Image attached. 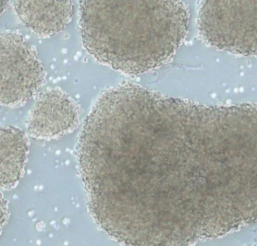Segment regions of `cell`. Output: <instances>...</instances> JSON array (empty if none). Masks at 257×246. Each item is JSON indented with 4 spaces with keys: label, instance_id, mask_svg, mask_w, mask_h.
I'll return each mask as SVG.
<instances>
[{
    "label": "cell",
    "instance_id": "4",
    "mask_svg": "<svg viewBox=\"0 0 257 246\" xmlns=\"http://www.w3.org/2000/svg\"><path fill=\"white\" fill-rule=\"evenodd\" d=\"M46 73L36 48L20 32L0 33V105H25L42 87Z\"/></svg>",
    "mask_w": 257,
    "mask_h": 246
},
{
    "label": "cell",
    "instance_id": "8",
    "mask_svg": "<svg viewBox=\"0 0 257 246\" xmlns=\"http://www.w3.org/2000/svg\"><path fill=\"white\" fill-rule=\"evenodd\" d=\"M9 209H8L7 203L3 198V194L0 191V235L2 233L3 227L7 223L9 219Z\"/></svg>",
    "mask_w": 257,
    "mask_h": 246
},
{
    "label": "cell",
    "instance_id": "1",
    "mask_svg": "<svg viewBox=\"0 0 257 246\" xmlns=\"http://www.w3.org/2000/svg\"><path fill=\"white\" fill-rule=\"evenodd\" d=\"M95 222L130 245H190L257 223V103L204 105L126 83L78 140Z\"/></svg>",
    "mask_w": 257,
    "mask_h": 246
},
{
    "label": "cell",
    "instance_id": "7",
    "mask_svg": "<svg viewBox=\"0 0 257 246\" xmlns=\"http://www.w3.org/2000/svg\"><path fill=\"white\" fill-rule=\"evenodd\" d=\"M30 140L24 131L0 126V188H15L24 173Z\"/></svg>",
    "mask_w": 257,
    "mask_h": 246
},
{
    "label": "cell",
    "instance_id": "2",
    "mask_svg": "<svg viewBox=\"0 0 257 246\" xmlns=\"http://www.w3.org/2000/svg\"><path fill=\"white\" fill-rule=\"evenodd\" d=\"M181 0H81L86 51L127 75L154 70L172 58L188 31Z\"/></svg>",
    "mask_w": 257,
    "mask_h": 246
},
{
    "label": "cell",
    "instance_id": "6",
    "mask_svg": "<svg viewBox=\"0 0 257 246\" xmlns=\"http://www.w3.org/2000/svg\"><path fill=\"white\" fill-rule=\"evenodd\" d=\"M14 9L20 21L40 38L61 33L74 12L72 0H15Z\"/></svg>",
    "mask_w": 257,
    "mask_h": 246
},
{
    "label": "cell",
    "instance_id": "3",
    "mask_svg": "<svg viewBox=\"0 0 257 246\" xmlns=\"http://www.w3.org/2000/svg\"><path fill=\"white\" fill-rule=\"evenodd\" d=\"M197 27L207 45L257 57V0H201Z\"/></svg>",
    "mask_w": 257,
    "mask_h": 246
},
{
    "label": "cell",
    "instance_id": "5",
    "mask_svg": "<svg viewBox=\"0 0 257 246\" xmlns=\"http://www.w3.org/2000/svg\"><path fill=\"white\" fill-rule=\"evenodd\" d=\"M79 121L78 104L66 92L55 87L38 94L26 127L30 137L36 140H57L73 132Z\"/></svg>",
    "mask_w": 257,
    "mask_h": 246
},
{
    "label": "cell",
    "instance_id": "9",
    "mask_svg": "<svg viewBox=\"0 0 257 246\" xmlns=\"http://www.w3.org/2000/svg\"><path fill=\"white\" fill-rule=\"evenodd\" d=\"M9 2V0H0V15L4 12Z\"/></svg>",
    "mask_w": 257,
    "mask_h": 246
}]
</instances>
